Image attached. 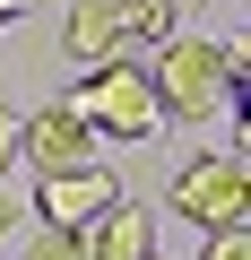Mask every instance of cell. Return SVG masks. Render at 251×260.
I'll return each instance as SVG.
<instances>
[{
  "label": "cell",
  "mask_w": 251,
  "mask_h": 260,
  "mask_svg": "<svg viewBox=\"0 0 251 260\" xmlns=\"http://www.w3.org/2000/svg\"><path fill=\"white\" fill-rule=\"evenodd\" d=\"M251 70L242 44H217V35H173L156 61H148V87H156V113L165 121H208L225 113V87Z\"/></svg>",
  "instance_id": "6da1fadb"
},
{
  "label": "cell",
  "mask_w": 251,
  "mask_h": 260,
  "mask_svg": "<svg viewBox=\"0 0 251 260\" xmlns=\"http://www.w3.org/2000/svg\"><path fill=\"white\" fill-rule=\"evenodd\" d=\"M61 104L95 130L104 148H113V139H156V130H165L156 87H148V70H139V61H95V70H87V87H78V95H61Z\"/></svg>",
  "instance_id": "7a4b0ae2"
},
{
  "label": "cell",
  "mask_w": 251,
  "mask_h": 260,
  "mask_svg": "<svg viewBox=\"0 0 251 260\" xmlns=\"http://www.w3.org/2000/svg\"><path fill=\"white\" fill-rule=\"evenodd\" d=\"M165 208H173L182 225H199V234L251 225V165H242L234 148H217V156H191V165L165 182Z\"/></svg>",
  "instance_id": "3957f363"
},
{
  "label": "cell",
  "mask_w": 251,
  "mask_h": 260,
  "mask_svg": "<svg viewBox=\"0 0 251 260\" xmlns=\"http://www.w3.org/2000/svg\"><path fill=\"white\" fill-rule=\"evenodd\" d=\"M18 156H26L35 174H78V165H104L113 148L95 139V130H87L69 104H44L35 121H18Z\"/></svg>",
  "instance_id": "277c9868"
},
{
  "label": "cell",
  "mask_w": 251,
  "mask_h": 260,
  "mask_svg": "<svg viewBox=\"0 0 251 260\" xmlns=\"http://www.w3.org/2000/svg\"><path fill=\"white\" fill-rule=\"evenodd\" d=\"M104 208H121V182H113V165H78V174H44L35 182V217L44 225H95Z\"/></svg>",
  "instance_id": "5b68a950"
},
{
  "label": "cell",
  "mask_w": 251,
  "mask_h": 260,
  "mask_svg": "<svg viewBox=\"0 0 251 260\" xmlns=\"http://www.w3.org/2000/svg\"><path fill=\"white\" fill-rule=\"evenodd\" d=\"M78 251H87V260H148V251H156V225H148V208L121 200V208H104L95 225H78Z\"/></svg>",
  "instance_id": "8992f818"
},
{
  "label": "cell",
  "mask_w": 251,
  "mask_h": 260,
  "mask_svg": "<svg viewBox=\"0 0 251 260\" xmlns=\"http://www.w3.org/2000/svg\"><path fill=\"white\" fill-rule=\"evenodd\" d=\"M61 44L95 70V61H121V26H113V0H78V9L61 18Z\"/></svg>",
  "instance_id": "52a82bcc"
},
{
  "label": "cell",
  "mask_w": 251,
  "mask_h": 260,
  "mask_svg": "<svg viewBox=\"0 0 251 260\" xmlns=\"http://www.w3.org/2000/svg\"><path fill=\"white\" fill-rule=\"evenodd\" d=\"M113 26L121 44H139V52H165L182 26H173V0H113Z\"/></svg>",
  "instance_id": "ba28073f"
},
{
  "label": "cell",
  "mask_w": 251,
  "mask_h": 260,
  "mask_svg": "<svg viewBox=\"0 0 251 260\" xmlns=\"http://www.w3.org/2000/svg\"><path fill=\"white\" fill-rule=\"evenodd\" d=\"M26 260H87V251H78V234H69V225H44V234L26 243Z\"/></svg>",
  "instance_id": "9c48e42d"
},
{
  "label": "cell",
  "mask_w": 251,
  "mask_h": 260,
  "mask_svg": "<svg viewBox=\"0 0 251 260\" xmlns=\"http://www.w3.org/2000/svg\"><path fill=\"white\" fill-rule=\"evenodd\" d=\"M199 260H251V225H225V234H208V251Z\"/></svg>",
  "instance_id": "30bf717a"
},
{
  "label": "cell",
  "mask_w": 251,
  "mask_h": 260,
  "mask_svg": "<svg viewBox=\"0 0 251 260\" xmlns=\"http://www.w3.org/2000/svg\"><path fill=\"white\" fill-rule=\"evenodd\" d=\"M18 217H26V200H18L9 182H0V243H9V234H18Z\"/></svg>",
  "instance_id": "8fae6325"
},
{
  "label": "cell",
  "mask_w": 251,
  "mask_h": 260,
  "mask_svg": "<svg viewBox=\"0 0 251 260\" xmlns=\"http://www.w3.org/2000/svg\"><path fill=\"white\" fill-rule=\"evenodd\" d=\"M18 165V121H9V104H0V174Z\"/></svg>",
  "instance_id": "7c38bea8"
},
{
  "label": "cell",
  "mask_w": 251,
  "mask_h": 260,
  "mask_svg": "<svg viewBox=\"0 0 251 260\" xmlns=\"http://www.w3.org/2000/svg\"><path fill=\"white\" fill-rule=\"evenodd\" d=\"M26 9H35V0H0V26H9V18H26Z\"/></svg>",
  "instance_id": "4fadbf2b"
},
{
  "label": "cell",
  "mask_w": 251,
  "mask_h": 260,
  "mask_svg": "<svg viewBox=\"0 0 251 260\" xmlns=\"http://www.w3.org/2000/svg\"><path fill=\"white\" fill-rule=\"evenodd\" d=\"M182 9H208V0H182Z\"/></svg>",
  "instance_id": "5bb4252c"
},
{
  "label": "cell",
  "mask_w": 251,
  "mask_h": 260,
  "mask_svg": "<svg viewBox=\"0 0 251 260\" xmlns=\"http://www.w3.org/2000/svg\"><path fill=\"white\" fill-rule=\"evenodd\" d=\"M148 260H165V251H148Z\"/></svg>",
  "instance_id": "9a60e30c"
}]
</instances>
